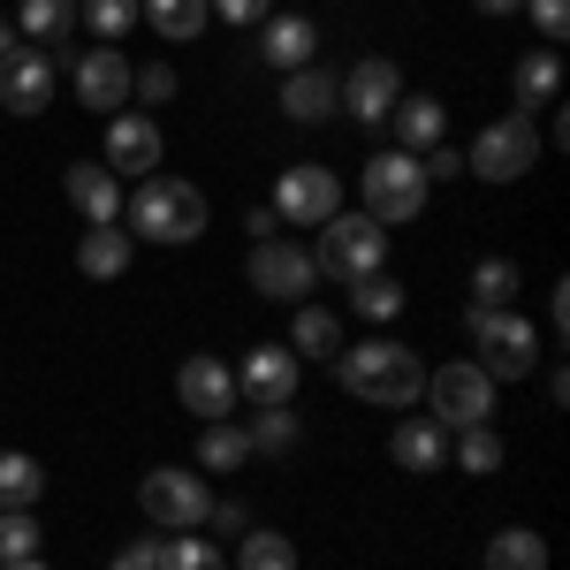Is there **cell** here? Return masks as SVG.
Here are the masks:
<instances>
[{
  "mask_svg": "<svg viewBox=\"0 0 570 570\" xmlns=\"http://www.w3.org/2000/svg\"><path fill=\"white\" fill-rule=\"evenodd\" d=\"M327 365H335V381H343L357 403H381V411H411V403L426 395V365H419V351H403V343H389V335L343 343Z\"/></svg>",
  "mask_w": 570,
  "mask_h": 570,
  "instance_id": "6da1fadb",
  "label": "cell"
},
{
  "mask_svg": "<svg viewBox=\"0 0 570 570\" xmlns=\"http://www.w3.org/2000/svg\"><path fill=\"white\" fill-rule=\"evenodd\" d=\"M122 214H130V236H145V244H198L206 236V190L183 176H145L122 198Z\"/></svg>",
  "mask_w": 570,
  "mask_h": 570,
  "instance_id": "7a4b0ae2",
  "label": "cell"
},
{
  "mask_svg": "<svg viewBox=\"0 0 570 570\" xmlns=\"http://www.w3.org/2000/svg\"><path fill=\"white\" fill-rule=\"evenodd\" d=\"M312 266L327 274V282H365V274H381L389 266V228L373 214H335V220H320V252H312Z\"/></svg>",
  "mask_w": 570,
  "mask_h": 570,
  "instance_id": "3957f363",
  "label": "cell"
},
{
  "mask_svg": "<svg viewBox=\"0 0 570 570\" xmlns=\"http://www.w3.org/2000/svg\"><path fill=\"white\" fill-rule=\"evenodd\" d=\"M472 320V365H480L487 381H525L532 365H540V327H532L518 305H502V312H464Z\"/></svg>",
  "mask_w": 570,
  "mask_h": 570,
  "instance_id": "277c9868",
  "label": "cell"
},
{
  "mask_svg": "<svg viewBox=\"0 0 570 570\" xmlns=\"http://www.w3.org/2000/svg\"><path fill=\"white\" fill-rule=\"evenodd\" d=\"M426 168H419V153H373L365 160V214L381 220V228H403V220L426 214Z\"/></svg>",
  "mask_w": 570,
  "mask_h": 570,
  "instance_id": "5b68a950",
  "label": "cell"
},
{
  "mask_svg": "<svg viewBox=\"0 0 570 570\" xmlns=\"http://www.w3.org/2000/svg\"><path fill=\"white\" fill-rule=\"evenodd\" d=\"M137 510L160 532H198L214 518V487L198 480V472H183V464H160V472L137 480Z\"/></svg>",
  "mask_w": 570,
  "mask_h": 570,
  "instance_id": "8992f818",
  "label": "cell"
},
{
  "mask_svg": "<svg viewBox=\"0 0 570 570\" xmlns=\"http://www.w3.org/2000/svg\"><path fill=\"white\" fill-rule=\"evenodd\" d=\"M426 419H434L441 434H464V426H487L494 419V381H487L472 357H456V365H441V373H426Z\"/></svg>",
  "mask_w": 570,
  "mask_h": 570,
  "instance_id": "52a82bcc",
  "label": "cell"
},
{
  "mask_svg": "<svg viewBox=\"0 0 570 570\" xmlns=\"http://www.w3.org/2000/svg\"><path fill=\"white\" fill-rule=\"evenodd\" d=\"M464 168L480 183H518L540 168V130H532V115H502V122H487L472 137V153H464Z\"/></svg>",
  "mask_w": 570,
  "mask_h": 570,
  "instance_id": "ba28073f",
  "label": "cell"
},
{
  "mask_svg": "<svg viewBox=\"0 0 570 570\" xmlns=\"http://www.w3.org/2000/svg\"><path fill=\"white\" fill-rule=\"evenodd\" d=\"M335 214H343V183H335V168L297 160V168H282V176H274V220L320 228V220H335Z\"/></svg>",
  "mask_w": 570,
  "mask_h": 570,
  "instance_id": "9c48e42d",
  "label": "cell"
},
{
  "mask_svg": "<svg viewBox=\"0 0 570 570\" xmlns=\"http://www.w3.org/2000/svg\"><path fill=\"white\" fill-rule=\"evenodd\" d=\"M252 289L259 297H274V305H305V289L320 282V266H312V252H297L289 236H259L252 244Z\"/></svg>",
  "mask_w": 570,
  "mask_h": 570,
  "instance_id": "30bf717a",
  "label": "cell"
},
{
  "mask_svg": "<svg viewBox=\"0 0 570 570\" xmlns=\"http://www.w3.org/2000/svg\"><path fill=\"white\" fill-rule=\"evenodd\" d=\"M297 365H305V357L289 351V343H252L244 365H236V395H244L252 411H282V403L297 395Z\"/></svg>",
  "mask_w": 570,
  "mask_h": 570,
  "instance_id": "8fae6325",
  "label": "cell"
},
{
  "mask_svg": "<svg viewBox=\"0 0 570 570\" xmlns=\"http://www.w3.org/2000/svg\"><path fill=\"white\" fill-rule=\"evenodd\" d=\"M335 91H343V107H351V122H365V130H389L395 99H403V77H395V61H381V53H365L351 77H335Z\"/></svg>",
  "mask_w": 570,
  "mask_h": 570,
  "instance_id": "7c38bea8",
  "label": "cell"
},
{
  "mask_svg": "<svg viewBox=\"0 0 570 570\" xmlns=\"http://www.w3.org/2000/svg\"><path fill=\"white\" fill-rule=\"evenodd\" d=\"M176 395H183V411H198V419L214 426V419L236 411V365H220L214 351L183 357V365H176Z\"/></svg>",
  "mask_w": 570,
  "mask_h": 570,
  "instance_id": "4fadbf2b",
  "label": "cell"
},
{
  "mask_svg": "<svg viewBox=\"0 0 570 570\" xmlns=\"http://www.w3.org/2000/svg\"><path fill=\"white\" fill-rule=\"evenodd\" d=\"M0 107L8 115H46L53 107V53L46 46H16L0 61Z\"/></svg>",
  "mask_w": 570,
  "mask_h": 570,
  "instance_id": "5bb4252c",
  "label": "cell"
},
{
  "mask_svg": "<svg viewBox=\"0 0 570 570\" xmlns=\"http://www.w3.org/2000/svg\"><path fill=\"white\" fill-rule=\"evenodd\" d=\"M69 77H77V99H85L91 115H122L130 107V61L115 46H85Z\"/></svg>",
  "mask_w": 570,
  "mask_h": 570,
  "instance_id": "9a60e30c",
  "label": "cell"
},
{
  "mask_svg": "<svg viewBox=\"0 0 570 570\" xmlns=\"http://www.w3.org/2000/svg\"><path fill=\"white\" fill-rule=\"evenodd\" d=\"M160 153L168 145H160V122L153 115H130V107L107 115V168L115 176H160Z\"/></svg>",
  "mask_w": 570,
  "mask_h": 570,
  "instance_id": "2e32d148",
  "label": "cell"
},
{
  "mask_svg": "<svg viewBox=\"0 0 570 570\" xmlns=\"http://www.w3.org/2000/svg\"><path fill=\"white\" fill-rule=\"evenodd\" d=\"M61 190H69V206L85 214V228H107V220H122V176H115L107 160H77V168L61 176Z\"/></svg>",
  "mask_w": 570,
  "mask_h": 570,
  "instance_id": "e0dca14e",
  "label": "cell"
},
{
  "mask_svg": "<svg viewBox=\"0 0 570 570\" xmlns=\"http://www.w3.org/2000/svg\"><path fill=\"white\" fill-rule=\"evenodd\" d=\"M389 130L403 137L395 153H434L441 137H449V107H441L434 91H403V99H395V115H389Z\"/></svg>",
  "mask_w": 570,
  "mask_h": 570,
  "instance_id": "ac0fdd59",
  "label": "cell"
},
{
  "mask_svg": "<svg viewBox=\"0 0 570 570\" xmlns=\"http://www.w3.org/2000/svg\"><path fill=\"white\" fill-rule=\"evenodd\" d=\"M312 46H320V31H312L305 16H266L259 23V53H266V69H312Z\"/></svg>",
  "mask_w": 570,
  "mask_h": 570,
  "instance_id": "d6986e66",
  "label": "cell"
},
{
  "mask_svg": "<svg viewBox=\"0 0 570 570\" xmlns=\"http://www.w3.org/2000/svg\"><path fill=\"white\" fill-rule=\"evenodd\" d=\"M335 107H343V91H335L327 69H289V77H282V115H289V122H327Z\"/></svg>",
  "mask_w": 570,
  "mask_h": 570,
  "instance_id": "ffe728a7",
  "label": "cell"
},
{
  "mask_svg": "<svg viewBox=\"0 0 570 570\" xmlns=\"http://www.w3.org/2000/svg\"><path fill=\"white\" fill-rule=\"evenodd\" d=\"M510 91H518V115L556 107V91H563V53H556V46H532L525 61H518V77H510Z\"/></svg>",
  "mask_w": 570,
  "mask_h": 570,
  "instance_id": "44dd1931",
  "label": "cell"
},
{
  "mask_svg": "<svg viewBox=\"0 0 570 570\" xmlns=\"http://www.w3.org/2000/svg\"><path fill=\"white\" fill-rule=\"evenodd\" d=\"M389 456L403 472H441V464H449V434H441L434 419H403L389 434Z\"/></svg>",
  "mask_w": 570,
  "mask_h": 570,
  "instance_id": "7402d4cb",
  "label": "cell"
},
{
  "mask_svg": "<svg viewBox=\"0 0 570 570\" xmlns=\"http://www.w3.org/2000/svg\"><path fill=\"white\" fill-rule=\"evenodd\" d=\"M130 252H137V236H130V228H115V220L77 236V266H85L91 282H115V274L130 266Z\"/></svg>",
  "mask_w": 570,
  "mask_h": 570,
  "instance_id": "603a6c76",
  "label": "cell"
},
{
  "mask_svg": "<svg viewBox=\"0 0 570 570\" xmlns=\"http://www.w3.org/2000/svg\"><path fill=\"white\" fill-rule=\"evenodd\" d=\"M137 23H153L160 39H198L214 23V0H137Z\"/></svg>",
  "mask_w": 570,
  "mask_h": 570,
  "instance_id": "cb8c5ba5",
  "label": "cell"
},
{
  "mask_svg": "<svg viewBox=\"0 0 570 570\" xmlns=\"http://www.w3.org/2000/svg\"><path fill=\"white\" fill-rule=\"evenodd\" d=\"M16 31L31 46H61L77 31V0H16Z\"/></svg>",
  "mask_w": 570,
  "mask_h": 570,
  "instance_id": "d4e9b609",
  "label": "cell"
},
{
  "mask_svg": "<svg viewBox=\"0 0 570 570\" xmlns=\"http://www.w3.org/2000/svg\"><path fill=\"white\" fill-rule=\"evenodd\" d=\"M487 570H548V540L532 525H502L494 540H487V556H480Z\"/></svg>",
  "mask_w": 570,
  "mask_h": 570,
  "instance_id": "484cf974",
  "label": "cell"
},
{
  "mask_svg": "<svg viewBox=\"0 0 570 570\" xmlns=\"http://www.w3.org/2000/svg\"><path fill=\"white\" fill-rule=\"evenodd\" d=\"M244 464H252V434L228 426V419H214V426L198 434V472H244Z\"/></svg>",
  "mask_w": 570,
  "mask_h": 570,
  "instance_id": "4316f807",
  "label": "cell"
},
{
  "mask_svg": "<svg viewBox=\"0 0 570 570\" xmlns=\"http://www.w3.org/2000/svg\"><path fill=\"white\" fill-rule=\"evenodd\" d=\"M518 289H525L518 259H480V266H472V312H502V305H518Z\"/></svg>",
  "mask_w": 570,
  "mask_h": 570,
  "instance_id": "83f0119b",
  "label": "cell"
},
{
  "mask_svg": "<svg viewBox=\"0 0 570 570\" xmlns=\"http://www.w3.org/2000/svg\"><path fill=\"white\" fill-rule=\"evenodd\" d=\"M39 494H46L39 456H23V449H0V510H31Z\"/></svg>",
  "mask_w": 570,
  "mask_h": 570,
  "instance_id": "f1b7e54d",
  "label": "cell"
},
{
  "mask_svg": "<svg viewBox=\"0 0 570 570\" xmlns=\"http://www.w3.org/2000/svg\"><path fill=\"white\" fill-rule=\"evenodd\" d=\"M289 351H297V357H335V351H343V320H335V312H320V305H297Z\"/></svg>",
  "mask_w": 570,
  "mask_h": 570,
  "instance_id": "f546056e",
  "label": "cell"
},
{
  "mask_svg": "<svg viewBox=\"0 0 570 570\" xmlns=\"http://www.w3.org/2000/svg\"><path fill=\"white\" fill-rule=\"evenodd\" d=\"M449 456H456L472 480H487V472H502V434H494V426H464V434H449Z\"/></svg>",
  "mask_w": 570,
  "mask_h": 570,
  "instance_id": "4dcf8cb0",
  "label": "cell"
},
{
  "mask_svg": "<svg viewBox=\"0 0 570 570\" xmlns=\"http://www.w3.org/2000/svg\"><path fill=\"white\" fill-rule=\"evenodd\" d=\"M77 23H91L99 46H115L137 31V0H77Z\"/></svg>",
  "mask_w": 570,
  "mask_h": 570,
  "instance_id": "1f68e13d",
  "label": "cell"
},
{
  "mask_svg": "<svg viewBox=\"0 0 570 570\" xmlns=\"http://www.w3.org/2000/svg\"><path fill=\"white\" fill-rule=\"evenodd\" d=\"M351 312H357V320H373V327H381V320H395V312H403V282H389V274L351 282Z\"/></svg>",
  "mask_w": 570,
  "mask_h": 570,
  "instance_id": "d6a6232c",
  "label": "cell"
},
{
  "mask_svg": "<svg viewBox=\"0 0 570 570\" xmlns=\"http://www.w3.org/2000/svg\"><path fill=\"white\" fill-rule=\"evenodd\" d=\"M236 570H297V548H289V532H244V548H236Z\"/></svg>",
  "mask_w": 570,
  "mask_h": 570,
  "instance_id": "836d02e7",
  "label": "cell"
},
{
  "mask_svg": "<svg viewBox=\"0 0 570 570\" xmlns=\"http://www.w3.org/2000/svg\"><path fill=\"white\" fill-rule=\"evenodd\" d=\"M244 434H252V456H274V449H289V441H297V411H289V403H282V411H252V426H244Z\"/></svg>",
  "mask_w": 570,
  "mask_h": 570,
  "instance_id": "e575fe53",
  "label": "cell"
},
{
  "mask_svg": "<svg viewBox=\"0 0 570 570\" xmlns=\"http://www.w3.org/2000/svg\"><path fill=\"white\" fill-rule=\"evenodd\" d=\"M39 556V518L31 510H0V563H31Z\"/></svg>",
  "mask_w": 570,
  "mask_h": 570,
  "instance_id": "d590c367",
  "label": "cell"
},
{
  "mask_svg": "<svg viewBox=\"0 0 570 570\" xmlns=\"http://www.w3.org/2000/svg\"><path fill=\"white\" fill-rule=\"evenodd\" d=\"M160 570H228V556L206 548V540H190V532H176V540H160Z\"/></svg>",
  "mask_w": 570,
  "mask_h": 570,
  "instance_id": "8d00e7d4",
  "label": "cell"
},
{
  "mask_svg": "<svg viewBox=\"0 0 570 570\" xmlns=\"http://www.w3.org/2000/svg\"><path fill=\"white\" fill-rule=\"evenodd\" d=\"M130 91L145 107H168V99H176V69H168V61H145V69H130Z\"/></svg>",
  "mask_w": 570,
  "mask_h": 570,
  "instance_id": "74e56055",
  "label": "cell"
},
{
  "mask_svg": "<svg viewBox=\"0 0 570 570\" xmlns=\"http://www.w3.org/2000/svg\"><path fill=\"white\" fill-rule=\"evenodd\" d=\"M532 8V31H540V46H563L570 31V0H525Z\"/></svg>",
  "mask_w": 570,
  "mask_h": 570,
  "instance_id": "f35d334b",
  "label": "cell"
},
{
  "mask_svg": "<svg viewBox=\"0 0 570 570\" xmlns=\"http://www.w3.org/2000/svg\"><path fill=\"white\" fill-rule=\"evenodd\" d=\"M107 570H160V540H153V532H145V540H130V548H122Z\"/></svg>",
  "mask_w": 570,
  "mask_h": 570,
  "instance_id": "ab89813d",
  "label": "cell"
},
{
  "mask_svg": "<svg viewBox=\"0 0 570 570\" xmlns=\"http://www.w3.org/2000/svg\"><path fill=\"white\" fill-rule=\"evenodd\" d=\"M214 16H220V23H266L274 0H214Z\"/></svg>",
  "mask_w": 570,
  "mask_h": 570,
  "instance_id": "60d3db41",
  "label": "cell"
},
{
  "mask_svg": "<svg viewBox=\"0 0 570 570\" xmlns=\"http://www.w3.org/2000/svg\"><path fill=\"white\" fill-rule=\"evenodd\" d=\"M419 168H426V183H449V176H464V153L434 145V153H419Z\"/></svg>",
  "mask_w": 570,
  "mask_h": 570,
  "instance_id": "b9f144b4",
  "label": "cell"
},
{
  "mask_svg": "<svg viewBox=\"0 0 570 570\" xmlns=\"http://www.w3.org/2000/svg\"><path fill=\"white\" fill-rule=\"evenodd\" d=\"M244 228H252V244H259V236H282V220H274V206H252V220H244Z\"/></svg>",
  "mask_w": 570,
  "mask_h": 570,
  "instance_id": "7bdbcfd3",
  "label": "cell"
},
{
  "mask_svg": "<svg viewBox=\"0 0 570 570\" xmlns=\"http://www.w3.org/2000/svg\"><path fill=\"white\" fill-rule=\"evenodd\" d=\"M214 518H220V532H244L252 518H244V502H214Z\"/></svg>",
  "mask_w": 570,
  "mask_h": 570,
  "instance_id": "ee69618b",
  "label": "cell"
},
{
  "mask_svg": "<svg viewBox=\"0 0 570 570\" xmlns=\"http://www.w3.org/2000/svg\"><path fill=\"white\" fill-rule=\"evenodd\" d=\"M480 16H525V0H472Z\"/></svg>",
  "mask_w": 570,
  "mask_h": 570,
  "instance_id": "f6af8a7d",
  "label": "cell"
},
{
  "mask_svg": "<svg viewBox=\"0 0 570 570\" xmlns=\"http://www.w3.org/2000/svg\"><path fill=\"white\" fill-rule=\"evenodd\" d=\"M16 46H23V31H16V16H0V61H8Z\"/></svg>",
  "mask_w": 570,
  "mask_h": 570,
  "instance_id": "bcb514c9",
  "label": "cell"
},
{
  "mask_svg": "<svg viewBox=\"0 0 570 570\" xmlns=\"http://www.w3.org/2000/svg\"><path fill=\"white\" fill-rule=\"evenodd\" d=\"M0 570H46V563H39V556H31V563H0Z\"/></svg>",
  "mask_w": 570,
  "mask_h": 570,
  "instance_id": "7dc6e473",
  "label": "cell"
}]
</instances>
